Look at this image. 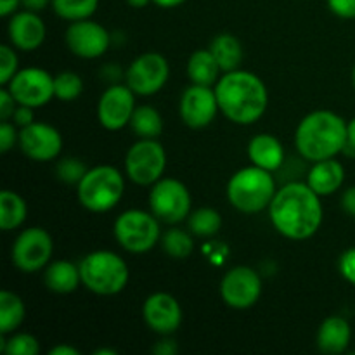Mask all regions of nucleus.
<instances>
[{"instance_id":"42","label":"nucleus","mask_w":355,"mask_h":355,"mask_svg":"<svg viewBox=\"0 0 355 355\" xmlns=\"http://www.w3.org/2000/svg\"><path fill=\"white\" fill-rule=\"evenodd\" d=\"M153 352L158 355H173L177 354V343L173 340H162L153 347Z\"/></svg>"},{"instance_id":"37","label":"nucleus","mask_w":355,"mask_h":355,"mask_svg":"<svg viewBox=\"0 0 355 355\" xmlns=\"http://www.w3.org/2000/svg\"><path fill=\"white\" fill-rule=\"evenodd\" d=\"M338 269L343 279L355 286V246L342 253L338 262Z\"/></svg>"},{"instance_id":"35","label":"nucleus","mask_w":355,"mask_h":355,"mask_svg":"<svg viewBox=\"0 0 355 355\" xmlns=\"http://www.w3.org/2000/svg\"><path fill=\"white\" fill-rule=\"evenodd\" d=\"M12 45H0V85L6 87L17 69V54Z\"/></svg>"},{"instance_id":"38","label":"nucleus","mask_w":355,"mask_h":355,"mask_svg":"<svg viewBox=\"0 0 355 355\" xmlns=\"http://www.w3.org/2000/svg\"><path fill=\"white\" fill-rule=\"evenodd\" d=\"M328 9L342 19H355V0H326Z\"/></svg>"},{"instance_id":"23","label":"nucleus","mask_w":355,"mask_h":355,"mask_svg":"<svg viewBox=\"0 0 355 355\" xmlns=\"http://www.w3.org/2000/svg\"><path fill=\"white\" fill-rule=\"evenodd\" d=\"M45 286L59 295L73 293L82 284L80 267L68 260H55L45 267L44 272Z\"/></svg>"},{"instance_id":"45","label":"nucleus","mask_w":355,"mask_h":355,"mask_svg":"<svg viewBox=\"0 0 355 355\" xmlns=\"http://www.w3.org/2000/svg\"><path fill=\"white\" fill-rule=\"evenodd\" d=\"M347 149H352V151H355V118H352V120L347 123Z\"/></svg>"},{"instance_id":"2","label":"nucleus","mask_w":355,"mask_h":355,"mask_svg":"<svg viewBox=\"0 0 355 355\" xmlns=\"http://www.w3.org/2000/svg\"><path fill=\"white\" fill-rule=\"evenodd\" d=\"M218 107L236 125L257 123L269 106V92L260 76L246 69L227 71L215 83Z\"/></svg>"},{"instance_id":"4","label":"nucleus","mask_w":355,"mask_h":355,"mask_svg":"<svg viewBox=\"0 0 355 355\" xmlns=\"http://www.w3.org/2000/svg\"><path fill=\"white\" fill-rule=\"evenodd\" d=\"M272 172L252 165L238 170L227 182V200L243 214H260L276 196Z\"/></svg>"},{"instance_id":"5","label":"nucleus","mask_w":355,"mask_h":355,"mask_svg":"<svg viewBox=\"0 0 355 355\" xmlns=\"http://www.w3.org/2000/svg\"><path fill=\"white\" fill-rule=\"evenodd\" d=\"M78 267L83 286L101 297H111L123 291L130 277L127 262L110 250L89 253L80 260Z\"/></svg>"},{"instance_id":"44","label":"nucleus","mask_w":355,"mask_h":355,"mask_svg":"<svg viewBox=\"0 0 355 355\" xmlns=\"http://www.w3.org/2000/svg\"><path fill=\"white\" fill-rule=\"evenodd\" d=\"M51 3L52 0H21V7L26 10H33V12H40Z\"/></svg>"},{"instance_id":"46","label":"nucleus","mask_w":355,"mask_h":355,"mask_svg":"<svg viewBox=\"0 0 355 355\" xmlns=\"http://www.w3.org/2000/svg\"><path fill=\"white\" fill-rule=\"evenodd\" d=\"M80 352L71 345H58L49 350V355H78Z\"/></svg>"},{"instance_id":"39","label":"nucleus","mask_w":355,"mask_h":355,"mask_svg":"<svg viewBox=\"0 0 355 355\" xmlns=\"http://www.w3.org/2000/svg\"><path fill=\"white\" fill-rule=\"evenodd\" d=\"M16 107H17V103L12 97V94H10L7 89L0 90V120L2 121L10 120L14 111H16Z\"/></svg>"},{"instance_id":"43","label":"nucleus","mask_w":355,"mask_h":355,"mask_svg":"<svg viewBox=\"0 0 355 355\" xmlns=\"http://www.w3.org/2000/svg\"><path fill=\"white\" fill-rule=\"evenodd\" d=\"M21 6V0H0V16L9 17L17 12V7Z\"/></svg>"},{"instance_id":"12","label":"nucleus","mask_w":355,"mask_h":355,"mask_svg":"<svg viewBox=\"0 0 355 355\" xmlns=\"http://www.w3.org/2000/svg\"><path fill=\"white\" fill-rule=\"evenodd\" d=\"M7 90L12 94L17 104L30 107H42L51 103L54 96V76L42 68L19 69L7 83Z\"/></svg>"},{"instance_id":"18","label":"nucleus","mask_w":355,"mask_h":355,"mask_svg":"<svg viewBox=\"0 0 355 355\" xmlns=\"http://www.w3.org/2000/svg\"><path fill=\"white\" fill-rule=\"evenodd\" d=\"M142 315L149 329L163 336L175 333L182 324V307L170 293H153L146 298Z\"/></svg>"},{"instance_id":"30","label":"nucleus","mask_w":355,"mask_h":355,"mask_svg":"<svg viewBox=\"0 0 355 355\" xmlns=\"http://www.w3.org/2000/svg\"><path fill=\"white\" fill-rule=\"evenodd\" d=\"M51 7L61 19L73 23L94 16L99 7V0H52Z\"/></svg>"},{"instance_id":"36","label":"nucleus","mask_w":355,"mask_h":355,"mask_svg":"<svg viewBox=\"0 0 355 355\" xmlns=\"http://www.w3.org/2000/svg\"><path fill=\"white\" fill-rule=\"evenodd\" d=\"M19 141V132L16 130V125L10 123L9 120L0 123V153H9L14 144Z\"/></svg>"},{"instance_id":"14","label":"nucleus","mask_w":355,"mask_h":355,"mask_svg":"<svg viewBox=\"0 0 355 355\" xmlns=\"http://www.w3.org/2000/svg\"><path fill=\"white\" fill-rule=\"evenodd\" d=\"M66 45L82 59H97L106 54L111 45V35L97 21L80 19L69 23L64 33Z\"/></svg>"},{"instance_id":"33","label":"nucleus","mask_w":355,"mask_h":355,"mask_svg":"<svg viewBox=\"0 0 355 355\" xmlns=\"http://www.w3.org/2000/svg\"><path fill=\"white\" fill-rule=\"evenodd\" d=\"M83 92V80L78 73L62 71L54 76V96L59 101H75L82 96Z\"/></svg>"},{"instance_id":"40","label":"nucleus","mask_w":355,"mask_h":355,"mask_svg":"<svg viewBox=\"0 0 355 355\" xmlns=\"http://www.w3.org/2000/svg\"><path fill=\"white\" fill-rule=\"evenodd\" d=\"M12 123L16 125V127H26V125L33 123V107L30 106H23V104H17L16 111H14L12 114Z\"/></svg>"},{"instance_id":"16","label":"nucleus","mask_w":355,"mask_h":355,"mask_svg":"<svg viewBox=\"0 0 355 355\" xmlns=\"http://www.w3.org/2000/svg\"><path fill=\"white\" fill-rule=\"evenodd\" d=\"M19 149L33 162H52L62 151V137L55 127L42 121H33L21 128Z\"/></svg>"},{"instance_id":"29","label":"nucleus","mask_w":355,"mask_h":355,"mask_svg":"<svg viewBox=\"0 0 355 355\" xmlns=\"http://www.w3.org/2000/svg\"><path fill=\"white\" fill-rule=\"evenodd\" d=\"M187 225H189L191 234L200 236V238H211L220 231L222 217L214 208L203 207L191 211V215L187 217Z\"/></svg>"},{"instance_id":"41","label":"nucleus","mask_w":355,"mask_h":355,"mask_svg":"<svg viewBox=\"0 0 355 355\" xmlns=\"http://www.w3.org/2000/svg\"><path fill=\"white\" fill-rule=\"evenodd\" d=\"M342 208L345 214L355 218V186L343 191L342 194Z\"/></svg>"},{"instance_id":"10","label":"nucleus","mask_w":355,"mask_h":355,"mask_svg":"<svg viewBox=\"0 0 355 355\" xmlns=\"http://www.w3.org/2000/svg\"><path fill=\"white\" fill-rule=\"evenodd\" d=\"M54 253V241L42 227H28L19 232L12 245V263L21 272L33 274L51 263Z\"/></svg>"},{"instance_id":"28","label":"nucleus","mask_w":355,"mask_h":355,"mask_svg":"<svg viewBox=\"0 0 355 355\" xmlns=\"http://www.w3.org/2000/svg\"><path fill=\"white\" fill-rule=\"evenodd\" d=\"M130 127L141 139H158L163 134V118L153 106H137L132 114Z\"/></svg>"},{"instance_id":"26","label":"nucleus","mask_w":355,"mask_h":355,"mask_svg":"<svg viewBox=\"0 0 355 355\" xmlns=\"http://www.w3.org/2000/svg\"><path fill=\"white\" fill-rule=\"evenodd\" d=\"M26 201L17 193L3 189L0 193V227L2 231H14L26 220Z\"/></svg>"},{"instance_id":"24","label":"nucleus","mask_w":355,"mask_h":355,"mask_svg":"<svg viewBox=\"0 0 355 355\" xmlns=\"http://www.w3.org/2000/svg\"><path fill=\"white\" fill-rule=\"evenodd\" d=\"M220 64L217 62L210 49H200L189 55L187 61V76L191 83L214 87L220 78Z\"/></svg>"},{"instance_id":"8","label":"nucleus","mask_w":355,"mask_h":355,"mask_svg":"<svg viewBox=\"0 0 355 355\" xmlns=\"http://www.w3.org/2000/svg\"><path fill=\"white\" fill-rule=\"evenodd\" d=\"M165 168V148L156 139H139L128 148L125 156V172L134 184L153 186L162 179Z\"/></svg>"},{"instance_id":"6","label":"nucleus","mask_w":355,"mask_h":355,"mask_svg":"<svg viewBox=\"0 0 355 355\" xmlns=\"http://www.w3.org/2000/svg\"><path fill=\"white\" fill-rule=\"evenodd\" d=\"M125 194V179L118 168L99 165L89 168L76 184V196L80 205L94 214H106L113 210Z\"/></svg>"},{"instance_id":"22","label":"nucleus","mask_w":355,"mask_h":355,"mask_svg":"<svg viewBox=\"0 0 355 355\" xmlns=\"http://www.w3.org/2000/svg\"><path fill=\"white\" fill-rule=\"evenodd\" d=\"M248 156L252 165L276 172L284 162V148L272 134H259L250 141Z\"/></svg>"},{"instance_id":"15","label":"nucleus","mask_w":355,"mask_h":355,"mask_svg":"<svg viewBox=\"0 0 355 355\" xmlns=\"http://www.w3.org/2000/svg\"><path fill=\"white\" fill-rule=\"evenodd\" d=\"M135 94L128 85H111L97 103V118L106 130L116 132L130 125L135 111Z\"/></svg>"},{"instance_id":"19","label":"nucleus","mask_w":355,"mask_h":355,"mask_svg":"<svg viewBox=\"0 0 355 355\" xmlns=\"http://www.w3.org/2000/svg\"><path fill=\"white\" fill-rule=\"evenodd\" d=\"M7 35L12 47L17 51L31 52L37 51L45 40L47 28H45L44 19L33 10H17L10 16L9 24H7Z\"/></svg>"},{"instance_id":"17","label":"nucleus","mask_w":355,"mask_h":355,"mask_svg":"<svg viewBox=\"0 0 355 355\" xmlns=\"http://www.w3.org/2000/svg\"><path fill=\"white\" fill-rule=\"evenodd\" d=\"M218 107V99L215 89L207 85L193 83L184 90L180 97L179 113L184 123L191 128H205L215 120Z\"/></svg>"},{"instance_id":"9","label":"nucleus","mask_w":355,"mask_h":355,"mask_svg":"<svg viewBox=\"0 0 355 355\" xmlns=\"http://www.w3.org/2000/svg\"><path fill=\"white\" fill-rule=\"evenodd\" d=\"M149 208L159 222L175 225L191 215V193L186 184L172 177H162L153 184Z\"/></svg>"},{"instance_id":"31","label":"nucleus","mask_w":355,"mask_h":355,"mask_svg":"<svg viewBox=\"0 0 355 355\" xmlns=\"http://www.w3.org/2000/svg\"><path fill=\"white\" fill-rule=\"evenodd\" d=\"M159 243H162L163 252L177 260L187 259L194 250L193 236H191L189 232L180 231V229L177 227H172L170 231H166L165 234H162Z\"/></svg>"},{"instance_id":"11","label":"nucleus","mask_w":355,"mask_h":355,"mask_svg":"<svg viewBox=\"0 0 355 355\" xmlns=\"http://www.w3.org/2000/svg\"><path fill=\"white\" fill-rule=\"evenodd\" d=\"M170 64L159 52H146L135 58L125 73L127 85L135 96L149 97L163 89L168 82Z\"/></svg>"},{"instance_id":"3","label":"nucleus","mask_w":355,"mask_h":355,"mask_svg":"<svg viewBox=\"0 0 355 355\" xmlns=\"http://www.w3.org/2000/svg\"><path fill=\"white\" fill-rule=\"evenodd\" d=\"M295 146L307 162L336 158L347 148V121L329 110L312 111L298 123Z\"/></svg>"},{"instance_id":"13","label":"nucleus","mask_w":355,"mask_h":355,"mask_svg":"<svg viewBox=\"0 0 355 355\" xmlns=\"http://www.w3.org/2000/svg\"><path fill=\"white\" fill-rule=\"evenodd\" d=\"M222 300L232 309L245 311L253 307L262 295V279L252 267L238 266L225 272L220 281Z\"/></svg>"},{"instance_id":"34","label":"nucleus","mask_w":355,"mask_h":355,"mask_svg":"<svg viewBox=\"0 0 355 355\" xmlns=\"http://www.w3.org/2000/svg\"><path fill=\"white\" fill-rule=\"evenodd\" d=\"M87 166L83 165L82 159L78 158H64L58 163V168H55V173H58L59 179L66 184H78L82 180V177L85 175Z\"/></svg>"},{"instance_id":"50","label":"nucleus","mask_w":355,"mask_h":355,"mask_svg":"<svg viewBox=\"0 0 355 355\" xmlns=\"http://www.w3.org/2000/svg\"><path fill=\"white\" fill-rule=\"evenodd\" d=\"M352 83H354V89H355V66H354V69H352Z\"/></svg>"},{"instance_id":"7","label":"nucleus","mask_w":355,"mask_h":355,"mask_svg":"<svg viewBox=\"0 0 355 355\" xmlns=\"http://www.w3.org/2000/svg\"><path fill=\"white\" fill-rule=\"evenodd\" d=\"M114 238L128 253H146L162 239L159 220L153 211L127 210L114 220Z\"/></svg>"},{"instance_id":"47","label":"nucleus","mask_w":355,"mask_h":355,"mask_svg":"<svg viewBox=\"0 0 355 355\" xmlns=\"http://www.w3.org/2000/svg\"><path fill=\"white\" fill-rule=\"evenodd\" d=\"M184 2H186V0H153V3L162 7V9H173V7L182 6Z\"/></svg>"},{"instance_id":"20","label":"nucleus","mask_w":355,"mask_h":355,"mask_svg":"<svg viewBox=\"0 0 355 355\" xmlns=\"http://www.w3.org/2000/svg\"><path fill=\"white\" fill-rule=\"evenodd\" d=\"M345 182V166L335 158L321 159L309 170L307 184L319 196H329L336 193Z\"/></svg>"},{"instance_id":"21","label":"nucleus","mask_w":355,"mask_h":355,"mask_svg":"<svg viewBox=\"0 0 355 355\" xmlns=\"http://www.w3.org/2000/svg\"><path fill=\"white\" fill-rule=\"evenodd\" d=\"M352 340V328L349 321L340 315H331L322 321L318 331V347L324 354H343Z\"/></svg>"},{"instance_id":"25","label":"nucleus","mask_w":355,"mask_h":355,"mask_svg":"<svg viewBox=\"0 0 355 355\" xmlns=\"http://www.w3.org/2000/svg\"><path fill=\"white\" fill-rule=\"evenodd\" d=\"M211 54L215 55L217 62L220 64L222 71H234L239 68L243 61L241 42L231 33H220L211 40Z\"/></svg>"},{"instance_id":"49","label":"nucleus","mask_w":355,"mask_h":355,"mask_svg":"<svg viewBox=\"0 0 355 355\" xmlns=\"http://www.w3.org/2000/svg\"><path fill=\"white\" fill-rule=\"evenodd\" d=\"M96 355H116V350H113V349H99V350H96V352H94Z\"/></svg>"},{"instance_id":"1","label":"nucleus","mask_w":355,"mask_h":355,"mask_svg":"<svg viewBox=\"0 0 355 355\" xmlns=\"http://www.w3.org/2000/svg\"><path fill=\"white\" fill-rule=\"evenodd\" d=\"M269 217L281 236L293 241L312 238L321 229V196L307 182H290L279 187L269 205Z\"/></svg>"},{"instance_id":"32","label":"nucleus","mask_w":355,"mask_h":355,"mask_svg":"<svg viewBox=\"0 0 355 355\" xmlns=\"http://www.w3.org/2000/svg\"><path fill=\"white\" fill-rule=\"evenodd\" d=\"M0 350L6 355H37L40 343L30 333H10L9 338L0 335Z\"/></svg>"},{"instance_id":"48","label":"nucleus","mask_w":355,"mask_h":355,"mask_svg":"<svg viewBox=\"0 0 355 355\" xmlns=\"http://www.w3.org/2000/svg\"><path fill=\"white\" fill-rule=\"evenodd\" d=\"M127 2H128V6L134 7V9H142V7L149 6L153 0H127Z\"/></svg>"},{"instance_id":"27","label":"nucleus","mask_w":355,"mask_h":355,"mask_svg":"<svg viewBox=\"0 0 355 355\" xmlns=\"http://www.w3.org/2000/svg\"><path fill=\"white\" fill-rule=\"evenodd\" d=\"M26 307L19 295L9 290L0 291V335H10L24 321Z\"/></svg>"}]
</instances>
